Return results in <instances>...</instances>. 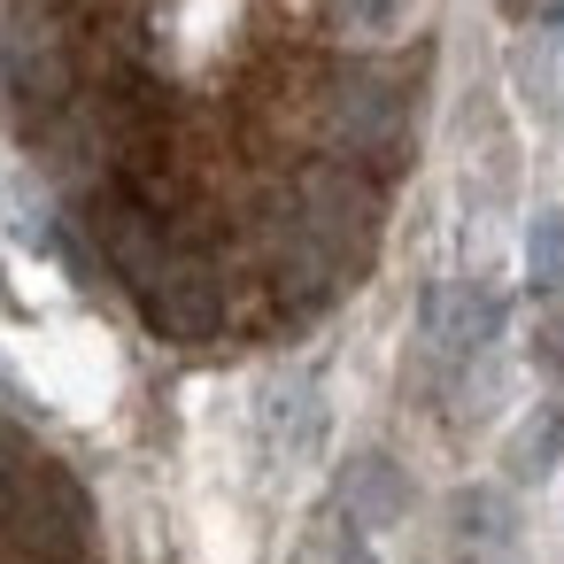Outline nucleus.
Returning <instances> with one entry per match:
<instances>
[{
  "label": "nucleus",
  "mask_w": 564,
  "mask_h": 564,
  "mask_svg": "<svg viewBox=\"0 0 564 564\" xmlns=\"http://www.w3.org/2000/svg\"><path fill=\"white\" fill-rule=\"evenodd\" d=\"M425 0H302V24L325 55H402Z\"/></svg>",
  "instance_id": "f257e3e1"
},
{
  "label": "nucleus",
  "mask_w": 564,
  "mask_h": 564,
  "mask_svg": "<svg viewBox=\"0 0 564 564\" xmlns=\"http://www.w3.org/2000/svg\"><path fill=\"white\" fill-rule=\"evenodd\" d=\"M417 325H425V348H433V356L464 364V356H479V348L502 333V302H495L487 286L448 279V286H433V294L417 302Z\"/></svg>",
  "instance_id": "f03ea898"
},
{
  "label": "nucleus",
  "mask_w": 564,
  "mask_h": 564,
  "mask_svg": "<svg viewBox=\"0 0 564 564\" xmlns=\"http://www.w3.org/2000/svg\"><path fill=\"white\" fill-rule=\"evenodd\" d=\"M340 502H348V525H394V518L410 510V479H402L387 456H364V464H348Z\"/></svg>",
  "instance_id": "7ed1b4c3"
},
{
  "label": "nucleus",
  "mask_w": 564,
  "mask_h": 564,
  "mask_svg": "<svg viewBox=\"0 0 564 564\" xmlns=\"http://www.w3.org/2000/svg\"><path fill=\"white\" fill-rule=\"evenodd\" d=\"M502 464H510V479H541V471H556V464H564V402H541V410L510 433Z\"/></svg>",
  "instance_id": "20e7f679"
},
{
  "label": "nucleus",
  "mask_w": 564,
  "mask_h": 564,
  "mask_svg": "<svg viewBox=\"0 0 564 564\" xmlns=\"http://www.w3.org/2000/svg\"><path fill=\"white\" fill-rule=\"evenodd\" d=\"M525 279H533V294L564 302V209H541L525 225Z\"/></svg>",
  "instance_id": "39448f33"
},
{
  "label": "nucleus",
  "mask_w": 564,
  "mask_h": 564,
  "mask_svg": "<svg viewBox=\"0 0 564 564\" xmlns=\"http://www.w3.org/2000/svg\"><path fill=\"white\" fill-rule=\"evenodd\" d=\"M464 541L502 549V541H510V502H502V495H464Z\"/></svg>",
  "instance_id": "423d86ee"
},
{
  "label": "nucleus",
  "mask_w": 564,
  "mask_h": 564,
  "mask_svg": "<svg viewBox=\"0 0 564 564\" xmlns=\"http://www.w3.org/2000/svg\"><path fill=\"white\" fill-rule=\"evenodd\" d=\"M533 356H541V371H549V379H564V310H556V317H541Z\"/></svg>",
  "instance_id": "0eeeda50"
},
{
  "label": "nucleus",
  "mask_w": 564,
  "mask_h": 564,
  "mask_svg": "<svg viewBox=\"0 0 564 564\" xmlns=\"http://www.w3.org/2000/svg\"><path fill=\"white\" fill-rule=\"evenodd\" d=\"M333 564H371V549H364V533H340V541H333Z\"/></svg>",
  "instance_id": "6e6552de"
}]
</instances>
